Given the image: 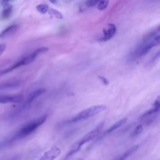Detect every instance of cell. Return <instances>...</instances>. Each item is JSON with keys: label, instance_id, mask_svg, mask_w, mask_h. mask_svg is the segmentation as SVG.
<instances>
[{"label": "cell", "instance_id": "1", "mask_svg": "<svg viewBox=\"0 0 160 160\" xmlns=\"http://www.w3.org/2000/svg\"><path fill=\"white\" fill-rule=\"evenodd\" d=\"M48 115L46 114H44L36 119H32L28 122L9 139H7L3 142H1L0 144V149L3 148L5 146H9L11 143H13L14 142H16L18 140L24 139V138L30 135L46 121Z\"/></svg>", "mask_w": 160, "mask_h": 160}, {"label": "cell", "instance_id": "2", "mask_svg": "<svg viewBox=\"0 0 160 160\" xmlns=\"http://www.w3.org/2000/svg\"><path fill=\"white\" fill-rule=\"evenodd\" d=\"M159 44H160V32H158L149 39L139 44L132 52L131 58L136 59L145 56L152 48Z\"/></svg>", "mask_w": 160, "mask_h": 160}, {"label": "cell", "instance_id": "3", "mask_svg": "<svg viewBox=\"0 0 160 160\" xmlns=\"http://www.w3.org/2000/svg\"><path fill=\"white\" fill-rule=\"evenodd\" d=\"M106 109V106L103 104L95 105V106H91L81 111L80 112L77 114L76 116H74L70 119L66 121V123L68 124L76 123L80 121L84 120V119L90 118L91 117H93L99 114L100 112L105 111Z\"/></svg>", "mask_w": 160, "mask_h": 160}, {"label": "cell", "instance_id": "4", "mask_svg": "<svg viewBox=\"0 0 160 160\" xmlns=\"http://www.w3.org/2000/svg\"><path fill=\"white\" fill-rule=\"evenodd\" d=\"M48 51V48L47 47H41V48H38L36 50H34L33 52L30 53L29 54L22 58L21 59L16 61L11 67H9L7 69L2 71L0 72V74H6V73H8V72L12 71V70H14L15 69H17L19 67L26 66V65H28V64H30L35 60V59L36 58V57L39 54H41V53H43V52H45Z\"/></svg>", "mask_w": 160, "mask_h": 160}, {"label": "cell", "instance_id": "5", "mask_svg": "<svg viewBox=\"0 0 160 160\" xmlns=\"http://www.w3.org/2000/svg\"><path fill=\"white\" fill-rule=\"evenodd\" d=\"M46 92V89L44 88H40L32 92H31L26 98V100L22 102V103L21 105L18 108L16 109V112H14V114H19V112L26 110L27 108L29 107V106L31 104V103L34 101V99H36L38 97L41 96L42 94H44Z\"/></svg>", "mask_w": 160, "mask_h": 160}, {"label": "cell", "instance_id": "6", "mask_svg": "<svg viewBox=\"0 0 160 160\" xmlns=\"http://www.w3.org/2000/svg\"><path fill=\"white\" fill-rule=\"evenodd\" d=\"M160 112V99L157 97L156 99L153 103V108L146 111L141 115L139 119L141 121H144L146 122H151L154 119L156 118L157 114Z\"/></svg>", "mask_w": 160, "mask_h": 160}, {"label": "cell", "instance_id": "7", "mask_svg": "<svg viewBox=\"0 0 160 160\" xmlns=\"http://www.w3.org/2000/svg\"><path fill=\"white\" fill-rule=\"evenodd\" d=\"M104 126V122H101L99 124H98L93 129L87 132L85 135H84L80 139L78 140V142L79 144L82 146L86 142H88L89 141H91L97 138H98L102 130V128Z\"/></svg>", "mask_w": 160, "mask_h": 160}, {"label": "cell", "instance_id": "8", "mask_svg": "<svg viewBox=\"0 0 160 160\" xmlns=\"http://www.w3.org/2000/svg\"><path fill=\"white\" fill-rule=\"evenodd\" d=\"M61 149L54 145L46 151L38 160H54L61 154Z\"/></svg>", "mask_w": 160, "mask_h": 160}, {"label": "cell", "instance_id": "9", "mask_svg": "<svg viewBox=\"0 0 160 160\" xmlns=\"http://www.w3.org/2000/svg\"><path fill=\"white\" fill-rule=\"evenodd\" d=\"M116 26L113 23H109L102 29V36L100 38L102 41H107L111 39L116 34Z\"/></svg>", "mask_w": 160, "mask_h": 160}, {"label": "cell", "instance_id": "10", "mask_svg": "<svg viewBox=\"0 0 160 160\" xmlns=\"http://www.w3.org/2000/svg\"><path fill=\"white\" fill-rule=\"evenodd\" d=\"M24 100V96L22 94L16 95H0V103H21Z\"/></svg>", "mask_w": 160, "mask_h": 160}, {"label": "cell", "instance_id": "11", "mask_svg": "<svg viewBox=\"0 0 160 160\" xmlns=\"http://www.w3.org/2000/svg\"><path fill=\"white\" fill-rule=\"evenodd\" d=\"M128 121V118H124L120 120H119L118 121L116 122L113 125H112L111 126H110L108 129H106L101 135H100L98 138V139H102V137H104V136L107 135L108 134H109L110 132H112V131H115L116 129H117L118 128H119V127H121V126H122L124 124H125Z\"/></svg>", "mask_w": 160, "mask_h": 160}, {"label": "cell", "instance_id": "12", "mask_svg": "<svg viewBox=\"0 0 160 160\" xmlns=\"http://www.w3.org/2000/svg\"><path fill=\"white\" fill-rule=\"evenodd\" d=\"M139 146L138 144L134 145L129 148H128L126 151L121 153V154L118 155L116 158H114L112 160H126L128 157H129L131 154H134L138 149Z\"/></svg>", "mask_w": 160, "mask_h": 160}, {"label": "cell", "instance_id": "13", "mask_svg": "<svg viewBox=\"0 0 160 160\" xmlns=\"http://www.w3.org/2000/svg\"><path fill=\"white\" fill-rule=\"evenodd\" d=\"M17 29L18 26L16 24H12L8 26L0 32V38H3L10 36L11 34H13L17 30Z\"/></svg>", "mask_w": 160, "mask_h": 160}, {"label": "cell", "instance_id": "14", "mask_svg": "<svg viewBox=\"0 0 160 160\" xmlns=\"http://www.w3.org/2000/svg\"><path fill=\"white\" fill-rule=\"evenodd\" d=\"M19 84H20V82L19 81H13L10 82H2L0 84V89L15 88L16 87H18Z\"/></svg>", "mask_w": 160, "mask_h": 160}, {"label": "cell", "instance_id": "15", "mask_svg": "<svg viewBox=\"0 0 160 160\" xmlns=\"http://www.w3.org/2000/svg\"><path fill=\"white\" fill-rule=\"evenodd\" d=\"M12 6L11 4L8 3H6L4 4V8L2 9V19H7L8 18L12 12Z\"/></svg>", "mask_w": 160, "mask_h": 160}, {"label": "cell", "instance_id": "16", "mask_svg": "<svg viewBox=\"0 0 160 160\" xmlns=\"http://www.w3.org/2000/svg\"><path fill=\"white\" fill-rule=\"evenodd\" d=\"M48 12H49V14L53 16L54 17H55L57 19H62L63 18V15L58 10L56 9H54V8H50L48 10Z\"/></svg>", "mask_w": 160, "mask_h": 160}, {"label": "cell", "instance_id": "17", "mask_svg": "<svg viewBox=\"0 0 160 160\" xmlns=\"http://www.w3.org/2000/svg\"><path fill=\"white\" fill-rule=\"evenodd\" d=\"M49 9V6L47 4H40L36 6L37 11L42 14L46 13L48 11Z\"/></svg>", "mask_w": 160, "mask_h": 160}, {"label": "cell", "instance_id": "18", "mask_svg": "<svg viewBox=\"0 0 160 160\" xmlns=\"http://www.w3.org/2000/svg\"><path fill=\"white\" fill-rule=\"evenodd\" d=\"M109 4V0H101L97 5V8L99 11L105 10Z\"/></svg>", "mask_w": 160, "mask_h": 160}, {"label": "cell", "instance_id": "19", "mask_svg": "<svg viewBox=\"0 0 160 160\" xmlns=\"http://www.w3.org/2000/svg\"><path fill=\"white\" fill-rule=\"evenodd\" d=\"M143 131V128H142V126L141 124H139L133 130V131L131 133V136L132 137H134V136H136L139 134H140Z\"/></svg>", "mask_w": 160, "mask_h": 160}, {"label": "cell", "instance_id": "20", "mask_svg": "<svg viewBox=\"0 0 160 160\" xmlns=\"http://www.w3.org/2000/svg\"><path fill=\"white\" fill-rule=\"evenodd\" d=\"M101 0H87L85 4L88 8H92L97 5Z\"/></svg>", "mask_w": 160, "mask_h": 160}, {"label": "cell", "instance_id": "21", "mask_svg": "<svg viewBox=\"0 0 160 160\" xmlns=\"http://www.w3.org/2000/svg\"><path fill=\"white\" fill-rule=\"evenodd\" d=\"M99 79L101 80V81L103 83V84H104L105 85H108V84H109V81H108V80L106 78H104V77H103V76H99Z\"/></svg>", "mask_w": 160, "mask_h": 160}, {"label": "cell", "instance_id": "22", "mask_svg": "<svg viewBox=\"0 0 160 160\" xmlns=\"http://www.w3.org/2000/svg\"><path fill=\"white\" fill-rule=\"evenodd\" d=\"M6 47V44H0V56L2 55V54L5 51Z\"/></svg>", "mask_w": 160, "mask_h": 160}, {"label": "cell", "instance_id": "23", "mask_svg": "<svg viewBox=\"0 0 160 160\" xmlns=\"http://www.w3.org/2000/svg\"><path fill=\"white\" fill-rule=\"evenodd\" d=\"M10 1H11V0H3V1H2V4H6V3H8V2H9Z\"/></svg>", "mask_w": 160, "mask_h": 160}, {"label": "cell", "instance_id": "24", "mask_svg": "<svg viewBox=\"0 0 160 160\" xmlns=\"http://www.w3.org/2000/svg\"><path fill=\"white\" fill-rule=\"evenodd\" d=\"M51 3H53V4H54V3H56V0H49Z\"/></svg>", "mask_w": 160, "mask_h": 160}, {"label": "cell", "instance_id": "25", "mask_svg": "<svg viewBox=\"0 0 160 160\" xmlns=\"http://www.w3.org/2000/svg\"><path fill=\"white\" fill-rule=\"evenodd\" d=\"M158 32H160V24H159V26H158V28H157V30H156Z\"/></svg>", "mask_w": 160, "mask_h": 160}, {"label": "cell", "instance_id": "26", "mask_svg": "<svg viewBox=\"0 0 160 160\" xmlns=\"http://www.w3.org/2000/svg\"><path fill=\"white\" fill-rule=\"evenodd\" d=\"M17 158H18L17 157H14V158H12L11 160H17Z\"/></svg>", "mask_w": 160, "mask_h": 160}, {"label": "cell", "instance_id": "27", "mask_svg": "<svg viewBox=\"0 0 160 160\" xmlns=\"http://www.w3.org/2000/svg\"><path fill=\"white\" fill-rule=\"evenodd\" d=\"M78 160H84V159H82V158H80V159H78Z\"/></svg>", "mask_w": 160, "mask_h": 160}, {"label": "cell", "instance_id": "28", "mask_svg": "<svg viewBox=\"0 0 160 160\" xmlns=\"http://www.w3.org/2000/svg\"><path fill=\"white\" fill-rule=\"evenodd\" d=\"M158 98H159V99H160V96H158Z\"/></svg>", "mask_w": 160, "mask_h": 160}]
</instances>
